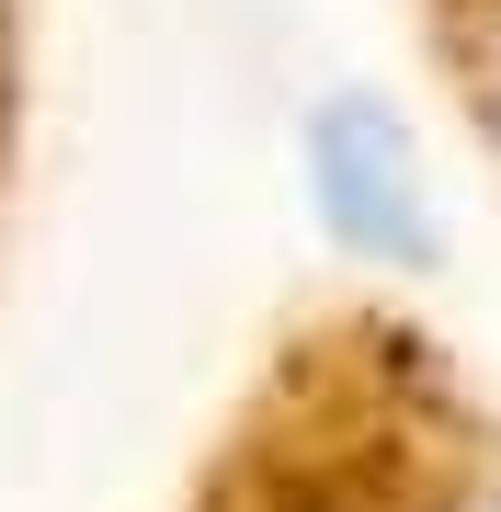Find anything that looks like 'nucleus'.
Here are the masks:
<instances>
[{"label": "nucleus", "mask_w": 501, "mask_h": 512, "mask_svg": "<svg viewBox=\"0 0 501 512\" xmlns=\"http://www.w3.org/2000/svg\"><path fill=\"white\" fill-rule=\"evenodd\" d=\"M171 512H501V387L342 285L251 365Z\"/></svg>", "instance_id": "f257e3e1"}, {"label": "nucleus", "mask_w": 501, "mask_h": 512, "mask_svg": "<svg viewBox=\"0 0 501 512\" xmlns=\"http://www.w3.org/2000/svg\"><path fill=\"white\" fill-rule=\"evenodd\" d=\"M23 137H35V12L0 0V239H12V194H23Z\"/></svg>", "instance_id": "7ed1b4c3"}, {"label": "nucleus", "mask_w": 501, "mask_h": 512, "mask_svg": "<svg viewBox=\"0 0 501 512\" xmlns=\"http://www.w3.org/2000/svg\"><path fill=\"white\" fill-rule=\"evenodd\" d=\"M399 12H410V46H422L445 114L501 160V0H399Z\"/></svg>", "instance_id": "f03ea898"}]
</instances>
